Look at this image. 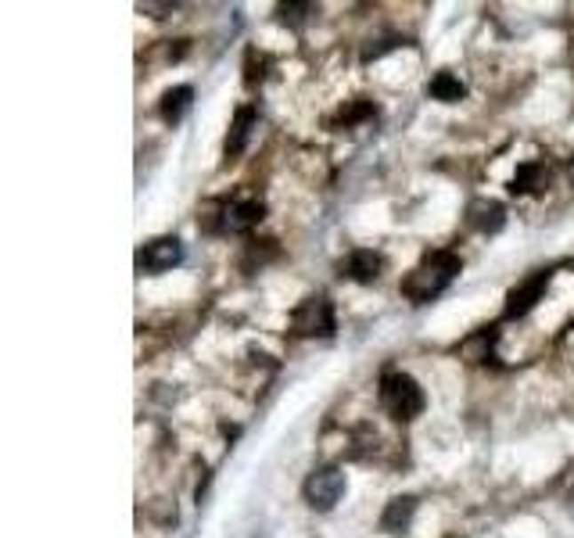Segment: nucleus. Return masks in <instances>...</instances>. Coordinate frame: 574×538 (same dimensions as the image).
<instances>
[{"mask_svg": "<svg viewBox=\"0 0 574 538\" xmlns=\"http://www.w3.org/2000/svg\"><path fill=\"white\" fill-rule=\"evenodd\" d=\"M459 269H463V262H459L456 251H431V255H424V258L410 269V273H406L403 295H406L413 305H427V302H434V298L456 281Z\"/></svg>", "mask_w": 574, "mask_h": 538, "instance_id": "1", "label": "nucleus"}, {"mask_svg": "<svg viewBox=\"0 0 574 538\" xmlns=\"http://www.w3.org/2000/svg\"><path fill=\"white\" fill-rule=\"evenodd\" d=\"M380 406H385L395 420H417L427 406L424 388L410 377V374H385L380 377Z\"/></svg>", "mask_w": 574, "mask_h": 538, "instance_id": "2", "label": "nucleus"}, {"mask_svg": "<svg viewBox=\"0 0 574 538\" xmlns=\"http://www.w3.org/2000/svg\"><path fill=\"white\" fill-rule=\"evenodd\" d=\"M334 305L327 295H309L291 313V334L295 337H334Z\"/></svg>", "mask_w": 574, "mask_h": 538, "instance_id": "3", "label": "nucleus"}, {"mask_svg": "<svg viewBox=\"0 0 574 538\" xmlns=\"http://www.w3.org/2000/svg\"><path fill=\"white\" fill-rule=\"evenodd\" d=\"M345 488H348V481H345V471H341V467H320V471H313V474L306 478L302 495H306V502H309L313 510L327 513V510H334V506L341 502Z\"/></svg>", "mask_w": 574, "mask_h": 538, "instance_id": "4", "label": "nucleus"}, {"mask_svg": "<svg viewBox=\"0 0 574 538\" xmlns=\"http://www.w3.org/2000/svg\"><path fill=\"white\" fill-rule=\"evenodd\" d=\"M183 262V244L179 237H155L137 251V269L140 273H165V269Z\"/></svg>", "mask_w": 574, "mask_h": 538, "instance_id": "5", "label": "nucleus"}, {"mask_svg": "<svg viewBox=\"0 0 574 538\" xmlns=\"http://www.w3.org/2000/svg\"><path fill=\"white\" fill-rule=\"evenodd\" d=\"M549 269H535V273L528 277V281H521L510 295H506V320H517V316H528L538 302H542V295H546V288H549Z\"/></svg>", "mask_w": 574, "mask_h": 538, "instance_id": "6", "label": "nucleus"}, {"mask_svg": "<svg viewBox=\"0 0 574 538\" xmlns=\"http://www.w3.org/2000/svg\"><path fill=\"white\" fill-rule=\"evenodd\" d=\"M262 219H266V205H262V202H255V198H248V202H230V205H223V212H219V230L244 233V230L259 226Z\"/></svg>", "mask_w": 574, "mask_h": 538, "instance_id": "7", "label": "nucleus"}, {"mask_svg": "<svg viewBox=\"0 0 574 538\" xmlns=\"http://www.w3.org/2000/svg\"><path fill=\"white\" fill-rule=\"evenodd\" d=\"M345 277L355 281V284H373L380 273H385V255L380 251H370V248H359L345 258Z\"/></svg>", "mask_w": 574, "mask_h": 538, "instance_id": "8", "label": "nucleus"}, {"mask_svg": "<svg viewBox=\"0 0 574 538\" xmlns=\"http://www.w3.org/2000/svg\"><path fill=\"white\" fill-rule=\"evenodd\" d=\"M255 123H259V112H255L251 105L237 108V115H234V123H230V133H227V144H223L227 158H237V154H241V151L248 147V140H251V130H255Z\"/></svg>", "mask_w": 574, "mask_h": 538, "instance_id": "9", "label": "nucleus"}, {"mask_svg": "<svg viewBox=\"0 0 574 538\" xmlns=\"http://www.w3.org/2000/svg\"><path fill=\"white\" fill-rule=\"evenodd\" d=\"M413 513H417V499L413 495H395L385 513H380V531H388V534H399L413 524Z\"/></svg>", "mask_w": 574, "mask_h": 538, "instance_id": "10", "label": "nucleus"}, {"mask_svg": "<svg viewBox=\"0 0 574 538\" xmlns=\"http://www.w3.org/2000/svg\"><path fill=\"white\" fill-rule=\"evenodd\" d=\"M549 184V169H546V162H524V165H517V172H514V179H510V194H535V191H542Z\"/></svg>", "mask_w": 574, "mask_h": 538, "instance_id": "11", "label": "nucleus"}, {"mask_svg": "<svg viewBox=\"0 0 574 538\" xmlns=\"http://www.w3.org/2000/svg\"><path fill=\"white\" fill-rule=\"evenodd\" d=\"M506 223V209L499 202H474L470 205V226L482 233H499Z\"/></svg>", "mask_w": 574, "mask_h": 538, "instance_id": "12", "label": "nucleus"}, {"mask_svg": "<svg viewBox=\"0 0 574 538\" xmlns=\"http://www.w3.org/2000/svg\"><path fill=\"white\" fill-rule=\"evenodd\" d=\"M427 94H431L434 101H442V105H456V101L466 98V83H463L459 75H452V72H438V75L427 83Z\"/></svg>", "mask_w": 574, "mask_h": 538, "instance_id": "13", "label": "nucleus"}, {"mask_svg": "<svg viewBox=\"0 0 574 538\" xmlns=\"http://www.w3.org/2000/svg\"><path fill=\"white\" fill-rule=\"evenodd\" d=\"M190 101H195V90H190V86H172V90H165V94H162L158 115H162L165 123H179L183 112L190 108Z\"/></svg>", "mask_w": 574, "mask_h": 538, "instance_id": "14", "label": "nucleus"}, {"mask_svg": "<svg viewBox=\"0 0 574 538\" xmlns=\"http://www.w3.org/2000/svg\"><path fill=\"white\" fill-rule=\"evenodd\" d=\"M373 115H377V105L366 101V98H355L352 105H345V108L338 112L334 126H355V123H366V119H373Z\"/></svg>", "mask_w": 574, "mask_h": 538, "instance_id": "15", "label": "nucleus"}, {"mask_svg": "<svg viewBox=\"0 0 574 538\" xmlns=\"http://www.w3.org/2000/svg\"><path fill=\"white\" fill-rule=\"evenodd\" d=\"M313 12H316L313 4H280V8H276L280 22H283V26H295V29H302V26H306V19H309Z\"/></svg>", "mask_w": 574, "mask_h": 538, "instance_id": "16", "label": "nucleus"}, {"mask_svg": "<svg viewBox=\"0 0 574 538\" xmlns=\"http://www.w3.org/2000/svg\"><path fill=\"white\" fill-rule=\"evenodd\" d=\"M266 68H269V58L259 54V51H248V58H244V83H248V86L262 83V79H266Z\"/></svg>", "mask_w": 574, "mask_h": 538, "instance_id": "17", "label": "nucleus"}, {"mask_svg": "<svg viewBox=\"0 0 574 538\" xmlns=\"http://www.w3.org/2000/svg\"><path fill=\"white\" fill-rule=\"evenodd\" d=\"M395 47H399V40H380L377 47H366V51H363V61H377L380 54H388V51H395Z\"/></svg>", "mask_w": 574, "mask_h": 538, "instance_id": "18", "label": "nucleus"}, {"mask_svg": "<svg viewBox=\"0 0 574 538\" xmlns=\"http://www.w3.org/2000/svg\"><path fill=\"white\" fill-rule=\"evenodd\" d=\"M223 434H227V438H237V434H241V427H230V423H223Z\"/></svg>", "mask_w": 574, "mask_h": 538, "instance_id": "19", "label": "nucleus"}, {"mask_svg": "<svg viewBox=\"0 0 574 538\" xmlns=\"http://www.w3.org/2000/svg\"><path fill=\"white\" fill-rule=\"evenodd\" d=\"M567 172H570V184H574V158H570V169Z\"/></svg>", "mask_w": 574, "mask_h": 538, "instance_id": "20", "label": "nucleus"}, {"mask_svg": "<svg viewBox=\"0 0 574 538\" xmlns=\"http://www.w3.org/2000/svg\"><path fill=\"white\" fill-rule=\"evenodd\" d=\"M570 513H574V492H570Z\"/></svg>", "mask_w": 574, "mask_h": 538, "instance_id": "21", "label": "nucleus"}]
</instances>
